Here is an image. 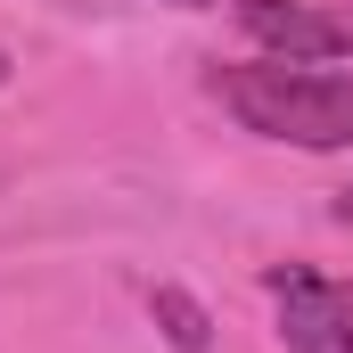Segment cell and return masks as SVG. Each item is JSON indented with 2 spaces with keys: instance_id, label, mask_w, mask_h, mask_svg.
<instances>
[{
  "instance_id": "cell-6",
  "label": "cell",
  "mask_w": 353,
  "mask_h": 353,
  "mask_svg": "<svg viewBox=\"0 0 353 353\" xmlns=\"http://www.w3.org/2000/svg\"><path fill=\"white\" fill-rule=\"evenodd\" d=\"M0 83H8V50H0Z\"/></svg>"
},
{
  "instance_id": "cell-5",
  "label": "cell",
  "mask_w": 353,
  "mask_h": 353,
  "mask_svg": "<svg viewBox=\"0 0 353 353\" xmlns=\"http://www.w3.org/2000/svg\"><path fill=\"white\" fill-rule=\"evenodd\" d=\"M337 222H345V230H353V189H337Z\"/></svg>"
},
{
  "instance_id": "cell-7",
  "label": "cell",
  "mask_w": 353,
  "mask_h": 353,
  "mask_svg": "<svg viewBox=\"0 0 353 353\" xmlns=\"http://www.w3.org/2000/svg\"><path fill=\"white\" fill-rule=\"evenodd\" d=\"M173 8H205V0H173Z\"/></svg>"
},
{
  "instance_id": "cell-3",
  "label": "cell",
  "mask_w": 353,
  "mask_h": 353,
  "mask_svg": "<svg viewBox=\"0 0 353 353\" xmlns=\"http://www.w3.org/2000/svg\"><path fill=\"white\" fill-rule=\"evenodd\" d=\"M239 33L263 58H288V66L353 58V17L345 8H321V0H239Z\"/></svg>"
},
{
  "instance_id": "cell-1",
  "label": "cell",
  "mask_w": 353,
  "mask_h": 353,
  "mask_svg": "<svg viewBox=\"0 0 353 353\" xmlns=\"http://www.w3.org/2000/svg\"><path fill=\"white\" fill-rule=\"evenodd\" d=\"M214 99L255 132V140H288V148H353V74L329 66H214Z\"/></svg>"
},
{
  "instance_id": "cell-2",
  "label": "cell",
  "mask_w": 353,
  "mask_h": 353,
  "mask_svg": "<svg viewBox=\"0 0 353 353\" xmlns=\"http://www.w3.org/2000/svg\"><path fill=\"white\" fill-rule=\"evenodd\" d=\"M271 304H279V337L288 353H353V288L312 263H271Z\"/></svg>"
},
{
  "instance_id": "cell-4",
  "label": "cell",
  "mask_w": 353,
  "mask_h": 353,
  "mask_svg": "<svg viewBox=\"0 0 353 353\" xmlns=\"http://www.w3.org/2000/svg\"><path fill=\"white\" fill-rule=\"evenodd\" d=\"M148 312H157V329H165L173 353H205L214 345V321H205V304L189 288H148Z\"/></svg>"
}]
</instances>
